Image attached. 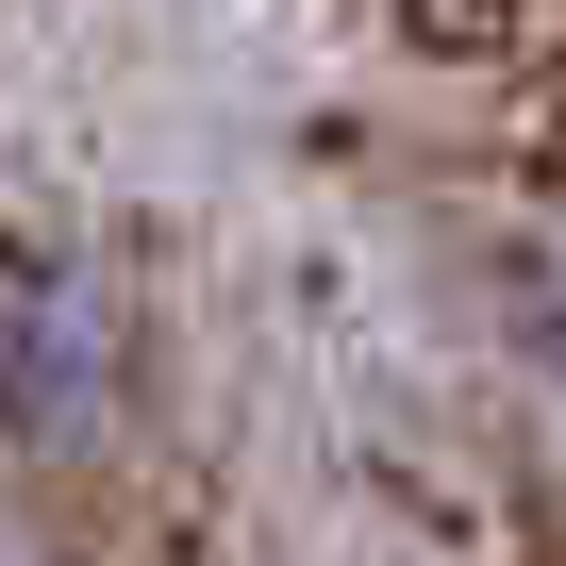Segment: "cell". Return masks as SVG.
Listing matches in <instances>:
<instances>
[{"label":"cell","instance_id":"6da1fadb","mask_svg":"<svg viewBox=\"0 0 566 566\" xmlns=\"http://www.w3.org/2000/svg\"><path fill=\"white\" fill-rule=\"evenodd\" d=\"M134 417V301L67 233H0V450L84 467Z\"/></svg>","mask_w":566,"mask_h":566},{"label":"cell","instance_id":"7a4b0ae2","mask_svg":"<svg viewBox=\"0 0 566 566\" xmlns=\"http://www.w3.org/2000/svg\"><path fill=\"white\" fill-rule=\"evenodd\" d=\"M500 334H516V367H533V384H566V217L516 250V317H500Z\"/></svg>","mask_w":566,"mask_h":566}]
</instances>
